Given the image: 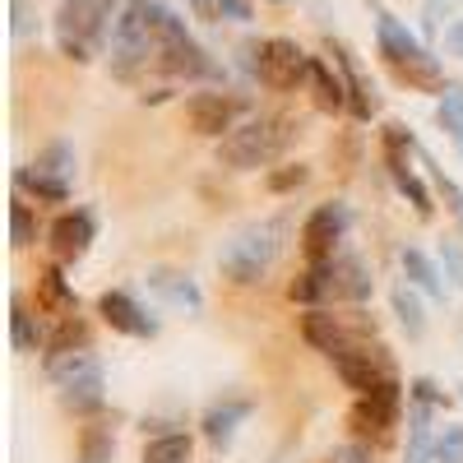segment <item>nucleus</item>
<instances>
[{
  "label": "nucleus",
  "instance_id": "f257e3e1",
  "mask_svg": "<svg viewBox=\"0 0 463 463\" xmlns=\"http://www.w3.org/2000/svg\"><path fill=\"white\" fill-rule=\"evenodd\" d=\"M375 292V279L366 260L357 255H334L325 264H306L301 274L292 279L288 297L306 311H329V306H366Z\"/></svg>",
  "mask_w": 463,
  "mask_h": 463
},
{
  "label": "nucleus",
  "instance_id": "f03ea898",
  "mask_svg": "<svg viewBox=\"0 0 463 463\" xmlns=\"http://www.w3.org/2000/svg\"><path fill=\"white\" fill-rule=\"evenodd\" d=\"M375 52H380V61L390 65V74H394L403 89L431 93V98H440L449 89L445 65L431 56V47L421 43L408 24H399L394 14H384V10L375 14Z\"/></svg>",
  "mask_w": 463,
  "mask_h": 463
},
{
  "label": "nucleus",
  "instance_id": "7ed1b4c3",
  "mask_svg": "<svg viewBox=\"0 0 463 463\" xmlns=\"http://www.w3.org/2000/svg\"><path fill=\"white\" fill-rule=\"evenodd\" d=\"M297 130H301L297 116H288V111L246 116L237 130H227L218 139V167H227V172H260L269 163H279L283 153L292 148Z\"/></svg>",
  "mask_w": 463,
  "mask_h": 463
},
{
  "label": "nucleus",
  "instance_id": "20e7f679",
  "mask_svg": "<svg viewBox=\"0 0 463 463\" xmlns=\"http://www.w3.org/2000/svg\"><path fill=\"white\" fill-rule=\"evenodd\" d=\"M148 24H153V70L158 74H167V80H218V65L190 37V28L176 10L148 0Z\"/></svg>",
  "mask_w": 463,
  "mask_h": 463
},
{
  "label": "nucleus",
  "instance_id": "39448f33",
  "mask_svg": "<svg viewBox=\"0 0 463 463\" xmlns=\"http://www.w3.org/2000/svg\"><path fill=\"white\" fill-rule=\"evenodd\" d=\"M121 10H126L121 0H61L56 24H52L61 56L74 65H89L102 47V37L116 28V14Z\"/></svg>",
  "mask_w": 463,
  "mask_h": 463
},
{
  "label": "nucleus",
  "instance_id": "423d86ee",
  "mask_svg": "<svg viewBox=\"0 0 463 463\" xmlns=\"http://www.w3.org/2000/svg\"><path fill=\"white\" fill-rule=\"evenodd\" d=\"M283 232H288V227H283L279 218H274V222H250V227H241L237 237L222 246V255H218L222 279L237 283V288L264 283V274L274 269V260H279V250H283Z\"/></svg>",
  "mask_w": 463,
  "mask_h": 463
},
{
  "label": "nucleus",
  "instance_id": "0eeeda50",
  "mask_svg": "<svg viewBox=\"0 0 463 463\" xmlns=\"http://www.w3.org/2000/svg\"><path fill=\"white\" fill-rule=\"evenodd\" d=\"M153 70V24H148V0H126L111 28V74L116 80H139Z\"/></svg>",
  "mask_w": 463,
  "mask_h": 463
},
{
  "label": "nucleus",
  "instance_id": "6e6552de",
  "mask_svg": "<svg viewBox=\"0 0 463 463\" xmlns=\"http://www.w3.org/2000/svg\"><path fill=\"white\" fill-rule=\"evenodd\" d=\"M334 371L353 394H403L408 390V384L399 380V366L390 357V347L375 343V338H366L357 347H347L343 357H334Z\"/></svg>",
  "mask_w": 463,
  "mask_h": 463
},
{
  "label": "nucleus",
  "instance_id": "1a4fd4ad",
  "mask_svg": "<svg viewBox=\"0 0 463 463\" xmlns=\"http://www.w3.org/2000/svg\"><path fill=\"white\" fill-rule=\"evenodd\" d=\"M412 158H417V139H412L399 121H390V126L380 130V163H384V172H390L394 190L417 209V218H431V213H436V200H431V190L421 185Z\"/></svg>",
  "mask_w": 463,
  "mask_h": 463
},
{
  "label": "nucleus",
  "instance_id": "9d476101",
  "mask_svg": "<svg viewBox=\"0 0 463 463\" xmlns=\"http://www.w3.org/2000/svg\"><path fill=\"white\" fill-rule=\"evenodd\" d=\"M311 61L316 56H306L292 37H264L255 47V80L274 93H297L311 84Z\"/></svg>",
  "mask_w": 463,
  "mask_h": 463
},
{
  "label": "nucleus",
  "instance_id": "9b49d317",
  "mask_svg": "<svg viewBox=\"0 0 463 463\" xmlns=\"http://www.w3.org/2000/svg\"><path fill=\"white\" fill-rule=\"evenodd\" d=\"M403 403L408 394H357L353 408H347V427H353V440L357 445H390L394 440V427L403 421Z\"/></svg>",
  "mask_w": 463,
  "mask_h": 463
},
{
  "label": "nucleus",
  "instance_id": "f8f14e48",
  "mask_svg": "<svg viewBox=\"0 0 463 463\" xmlns=\"http://www.w3.org/2000/svg\"><path fill=\"white\" fill-rule=\"evenodd\" d=\"M347 227H353V209H347L343 200H325L316 204L311 213H306L297 241H301V255L306 264H325L338 255V241L347 237Z\"/></svg>",
  "mask_w": 463,
  "mask_h": 463
},
{
  "label": "nucleus",
  "instance_id": "ddd939ff",
  "mask_svg": "<svg viewBox=\"0 0 463 463\" xmlns=\"http://www.w3.org/2000/svg\"><path fill=\"white\" fill-rule=\"evenodd\" d=\"M301 338L325 353L329 362L343 357L347 347H357L366 338H375V325H366V316H334V311H306L301 316Z\"/></svg>",
  "mask_w": 463,
  "mask_h": 463
},
{
  "label": "nucleus",
  "instance_id": "4468645a",
  "mask_svg": "<svg viewBox=\"0 0 463 463\" xmlns=\"http://www.w3.org/2000/svg\"><path fill=\"white\" fill-rule=\"evenodd\" d=\"M241 111H246L241 98H227V93H190V98H185V126L195 130V135L222 139L227 130L241 126Z\"/></svg>",
  "mask_w": 463,
  "mask_h": 463
},
{
  "label": "nucleus",
  "instance_id": "2eb2a0df",
  "mask_svg": "<svg viewBox=\"0 0 463 463\" xmlns=\"http://www.w3.org/2000/svg\"><path fill=\"white\" fill-rule=\"evenodd\" d=\"M98 241V218L89 209H65L52 227H47V250L56 264H74L84 260Z\"/></svg>",
  "mask_w": 463,
  "mask_h": 463
},
{
  "label": "nucleus",
  "instance_id": "dca6fc26",
  "mask_svg": "<svg viewBox=\"0 0 463 463\" xmlns=\"http://www.w3.org/2000/svg\"><path fill=\"white\" fill-rule=\"evenodd\" d=\"M98 316H102V325H107L111 334H126V338H158V320H153L144 306H139L130 292H121V288H111V292L98 297Z\"/></svg>",
  "mask_w": 463,
  "mask_h": 463
},
{
  "label": "nucleus",
  "instance_id": "f3484780",
  "mask_svg": "<svg viewBox=\"0 0 463 463\" xmlns=\"http://www.w3.org/2000/svg\"><path fill=\"white\" fill-rule=\"evenodd\" d=\"M37 316H47V320L80 316V297H74V288L65 279V264H56V260L37 269Z\"/></svg>",
  "mask_w": 463,
  "mask_h": 463
},
{
  "label": "nucleus",
  "instance_id": "a211bd4d",
  "mask_svg": "<svg viewBox=\"0 0 463 463\" xmlns=\"http://www.w3.org/2000/svg\"><path fill=\"white\" fill-rule=\"evenodd\" d=\"M250 412H255V399H246V394H227V399H218V403L204 408L200 431H204V440H209L213 449H227L232 436H237V427H241Z\"/></svg>",
  "mask_w": 463,
  "mask_h": 463
},
{
  "label": "nucleus",
  "instance_id": "6ab92c4d",
  "mask_svg": "<svg viewBox=\"0 0 463 463\" xmlns=\"http://www.w3.org/2000/svg\"><path fill=\"white\" fill-rule=\"evenodd\" d=\"M329 52H334V65H338V74H343V89H347V111H353L357 121H371L380 102H375V89L366 84L362 65L353 61V52H347L343 43H329Z\"/></svg>",
  "mask_w": 463,
  "mask_h": 463
},
{
  "label": "nucleus",
  "instance_id": "aec40b11",
  "mask_svg": "<svg viewBox=\"0 0 463 463\" xmlns=\"http://www.w3.org/2000/svg\"><path fill=\"white\" fill-rule=\"evenodd\" d=\"M43 371L56 390H74L84 380H98L102 375V362L89 353V347H70V353H47L43 357Z\"/></svg>",
  "mask_w": 463,
  "mask_h": 463
},
{
  "label": "nucleus",
  "instance_id": "412c9836",
  "mask_svg": "<svg viewBox=\"0 0 463 463\" xmlns=\"http://www.w3.org/2000/svg\"><path fill=\"white\" fill-rule=\"evenodd\" d=\"M436 408L421 403V399H408V449H403V463H436Z\"/></svg>",
  "mask_w": 463,
  "mask_h": 463
},
{
  "label": "nucleus",
  "instance_id": "4be33fe9",
  "mask_svg": "<svg viewBox=\"0 0 463 463\" xmlns=\"http://www.w3.org/2000/svg\"><path fill=\"white\" fill-rule=\"evenodd\" d=\"M399 264H403V279H408L421 297L445 301V269H440V260H436V255H427L421 246H403Z\"/></svg>",
  "mask_w": 463,
  "mask_h": 463
},
{
  "label": "nucleus",
  "instance_id": "5701e85b",
  "mask_svg": "<svg viewBox=\"0 0 463 463\" xmlns=\"http://www.w3.org/2000/svg\"><path fill=\"white\" fill-rule=\"evenodd\" d=\"M148 288L167 306H185V311H200L204 306V292L190 283V274H176V269H148Z\"/></svg>",
  "mask_w": 463,
  "mask_h": 463
},
{
  "label": "nucleus",
  "instance_id": "b1692460",
  "mask_svg": "<svg viewBox=\"0 0 463 463\" xmlns=\"http://www.w3.org/2000/svg\"><path fill=\"white\" fill-rule=\"evenodd\" d=\"M10 343H14V353H37V347H47L43 320L28 311V301L19 292L10 297Z\"/></svg>",
  "mask_w": 463,
  "mask_h": 463
},
{
  "label": "nucleus",
  "instance_id": "393cba45",
  "mask_svg": "<svg viewBox=\"0 0 463 463\" xmlns=\"http://www.w3.org/2000/svg\"><path fill=\"white\" fill-rule=\"evenodd\" d=\"M14 190H19V195H33L37 204H65L70 200V181L47 176V172H37V167H19L14 172Z\"/></svg>",
  "mask_w": 463,
  "mask_h": 463
},
{
  "label": "nucleus",
  "instance_id": "a878e982",
  "mask_svg": "<svg viewBox=\"0 0 463 463\" xmlns=\"http://www.w3.org/2000/svg\"><path fill=\"white\" fill-rule=\"evenodd\" d=\"M316 93V107L320 111H329V116H338V111H347V89H343V80L338 74H329V61H311V84H306Z\"/></svg>",
  "mask_w": 463,
  "mask_h": 463
},
{
  "label": "nucleus",
  "instance_id": "bb28decb",
  "mask_svg": "<svg viewBox=\"0 0 463 463\" xmlns=\"http://www.w3.org/2000/svg\"><path fill=\"white\" fill-rule=\"evenodd\" d=\"M390 301H394V316H399V325H403V334L417 343L421 334H427V316H421V292L403 279V283H394V292H390Z\"/></svg>",
  "mask_w": 463,
  "mask_h": 463
},
{
  "label": "nucleus",
  "instance_id": "cd10ccee",
  "mask_svg": "<svg viewBox=\"0 0 463 463\" xmlns=\"http://www.w3.org/2000/svg\"><path fill=\"white\" fill-rule=\"evenodd\" d=\"M111 458H116V431L93 417L80 431V454H74V463H111Z\"/></svg>",
  "mask_w": 463,
  "mask_h": 463
},
{
  "label": "nucleus",
  "instance_id": "c85d7f7f",
  "mask_svg": "<svg viewBox=\"0 0 463 463\" xmlns=\"http://www.w3.org/2000/svg\"><path fill=\"white\" fill-rule=\"evenodd\" d=\"M61 403H65V412H74V417H98L102 412V403H107V380L98 375V380H84V384H74V390H61Z\"/></svg>",
  "mask_w": 463,
  "mask_h": 463
},
{
  "label": "nucleus",
  "instance_id": "c756f323",
  "mask_svg": "<svg viewBox=\"0 0 463 463\" xmlns=\"http://www.w3.org/2000/svg\"><path fill=\"white\" fill-rule=\"evenodd\" d=\"M190 454H195V445H190L185 431H158L144 445L139 463H190Z\"/></svg>",
  "mask_w": 463,
  "mask_h": 463
},
{
  "label": "nucleus",
  "instance_id": "7c9ffc66",
  "mask_svg": "<svg viewBox=\"0 0 463 463\" xmlns=\"http://www.w3.org/2000/svg\"><path fill=\"white\" fill-rule=\"evenodd\" d=\"M436 121H440V130L449 135V144L458 148V158H463V84H449L436 98Z\"/></svg>",
  "mask_w": 463,
  "mask_h": 463
},
{
  "label": "nucleus",
  "instance_id": "2f4dec72",
  "mask_svg": "<svg viewBox=\"0 0 463 463\" xmlns=\"http://www.w3.org/2000/svg\"><path fill=\"white\" fill-rule=\"evenodd\" d=\"M421 167H427L431 172V190H436V195H440V204H445V213L454 218V227H458V237H463V185L454 181V176H445L431 158H427V153H421Z\"/></svg>",
  "mask_w": 463,
  "mask_h": 463
},
{
  "label": "nucleus",
  "instance_id": "473e14b6",
  "mask_svg": "<svg viewBox=\"0 0 463 463\" xmlns=\"http://www.w3.org/2000/svg\"><path fill=\"white\" fill-rule=\"evenodd\" d=\"M185 5L195 10V19H204V24H222V19L246 24L250 19V0H185Z\"/></svg>",
  "mask_w": 463,
  "mask_h": 463
},
{
  "label": "nucleus",
  "instance_id": "72a5a7b5",
  "mask_svg": "<svg viewBox=\"0 0 463 463\" xmlns=\"http://www.w3.org/2000/svg\"><path fill=\"white\" fill-rule=\"evenodd\" d=\"M37 241V213H33V204L19 195L14 204H10V246L14 250H28Z\"/></svg>",
  "mask_w": 463,
  "mask_h": 463
},
{
  "label": "nucleus",
  "instance_id": "f704fd0d",
  "mask_svg": "<svg viewBox=\"0 0 463 463\" xmlns=\"http://www.w3.org/2000/svg\"><path fill=\"white\" fill-rule=\"evenodd\" d=\"M56 329L47 334V353H70V347H89V325L80 316L70 320H52Z\"/></svg>",
  "mask_w": 463,
  "mask_h": 463
},
{
  "label": "nucleus",
  "instance_id": "c9c22d12",
  "mask_svg": "<svg viewBox=\"0 0 463 463\" xmlns=\"http://www.w3.org/2000/svg\"><path fill=\"white\" fill-rule=\"evenodd\" d=\"M37 172H47V176H61V181H70V167H74V148L70 144H47L43 153H37V163H33Z\"/></svg>",
  "mask_w": 463,
  "mask_h": 463
},
{
  "label": "nucleus",
  "instance_id": "e433bc0d",
  "mask_svg": "<svg viewBox=\"0 0 463 463\" xmlns=\"http://www.w3.org/2000/svg\"><path fill=\"white\" fill-rule=\"evenodd\" d=\"M436 260H440V269H445L449 288H463V237H445V241L436 246Z\"/></svg>",
  "mask_w": 463,
  "mask_h": 463
},
{
  "label": "nucleus",
  "instance_id": "4c0bfd02",
  "mask_svg": "<svg viewBox=\"0 0 463 463\" xmlns=\"http://www.w3.org/2000/svg\"><path fill=\"white\" fill-rule=\"evenodd\" d=\"M306 181H311V167H306V163H288V167H279V172L264 176V185L274 190V195H288V190H297V185H306Z\"/></svg>",
  "mask_w": 463,
  "mask_h": 463
},
{
  "label": "nucleus",
  "instance_id": "58836bf2",
  "mask_svg": "<svg viewBox=\"0 0 463 463\" xmlns=\"http://www.w3.org/2000/svg\"><path fill=\"white\" fill-rule=\"evenodd\" d=\"M436 463H463V427L445 421L436 436Z\"/></svg>",
  "mask_w": 463,
  "mask_h": 463
},
{
  "label": "nucleus",
  "instance_id": "ea45409f",
  "mask_svg": "<svg viewBox=\"0 0 463 463\" xmlns=\"http://www.w3.org/2000/svg\"><path fill=\"white\" fill-rule=\"evenodd\" d=\"M408 399H421V403H431L436 412H445V408H449V394L440 390V384H436L431 375H417V380H408Z\"/></svg>",
  "mask_w": 463,
  "mask_h": 463
},
{
  "label": "nucleus",
  "instance_id": "a19ab883",
  "mask_svg": "<svg viewBox=\"0 0 463 463\" xmlns=\"http://www.w3.org/2000/svg\"><path fill=\"white\" fill-rule=\"evenodd\" d=\"M334 463H380L375 458V449L371 445H357V440H347L338 454H334Z\"/></svg>",
  "mask_w": 463,
  "mask_h": 463
},
{
  "label": "nucleus",
  "instance_id": "79ce46f5",
  "mask_svg": "<svg viewBox=\"0 0 463 463\" xmlns=\"http://www.w3.org/2000/svg\"><path fill=\"white\" fill-rule=\"evenodd\" d=\"M440 43H445V52H449V56H463V19H454V24L445 28Z\"/></svg>",
  "mask_w": 463,
  "mask_h": 463
},
{
  "label": "nucleus",
  "instance_id": "37998d69",
  "mask_svg": "<svg viewBox=\"0 0 463 463\" xmlns=\"http://www.w3.org/2000/svg\"><path fill=\"white\" fill-rule=\"evenodd\" d=\"M33 24H28V0H14V37H24Z\"/></svg>",
  "mask_w": 463,
  "mask_h": 463
},
{
  "label": "nucleus",
  "instance_id": "c03bdc74",
  "mask_svg": "<svg viewBox=\"0 0 463 463\" xmlns=\"http://www.w3.org/2000/svg\"><path fill=\"white\" fill-rule=\"evenodd\" d=\"M458 399H463V394H458Z\"/></svg>",
  "mask_w": 463,
  "mask_h": 463
}]
</instances>
